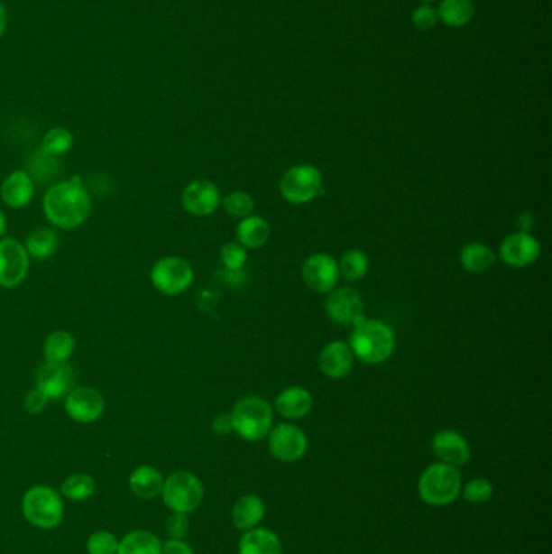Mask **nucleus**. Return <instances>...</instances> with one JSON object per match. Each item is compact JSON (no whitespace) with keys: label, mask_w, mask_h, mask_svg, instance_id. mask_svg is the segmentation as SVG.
Instances as JSON below:
<instances>
[{"label":"nucleus","mask_w":552,"mask_h":554,"mask_svg":"<svg viewBox=\"0 0 552 554\" xmlns=\"http://www.w3.org/2000/svg\"><path fill=\"white\" fill-rule=\"evenodd\" d=\"M89 211L91 199L78 177L51 187L44 197V213L60 229L78 227L87 221Z\"/></svg>","instance_id":"1"},{"label":"nucleus","mask_w":552,"mask_h":554,"mask_svg":"<svg viewBox=\"0 0 552 554\" xmlns=\"http://www.w3.org/2000/svg\"><path fill=\"white\" fill-rule=\"evenodd\" d=\"M348 346L363 364H384L394 354L395 334L386 323L363 317L354 325Z\"/></svg>","instance_id":"2"},{"label":"nucleus","mask_w":552,"mask_h":554,"mask_svg":"<svg viewBox=\"0 0 552 554\" xmlns=\"http://www.w3.org/2000/svg\"><path fill=\"white\" fill-rule=\"evenodd\" d=\"M232 427L245 441H261L272 429L274 409L268 401L250 396L240 399L230 413Z\"/></svg>","instance_id":"3"},{"label":"nucleus","mask_w":552,"mask_h":554,"mask_svg":"<svg viewBox=\"0 0 552 554\" xmlns=\"http://www.w3.org/2000/svg\"><path fill=\"white\" fill-rule=\"evenodd\" d=\"M462 474L447 464H433L421 474L419 482V498L429 506H447L460 498Z\"/></svg>","instance_id":"4"},{"label":"nucleus","mask_w":552,"mask_h":554,"mask_svg":"<svg viewBox=\"0 0 552 554\" xmlns=\"http://www.w3.org/2000/svg\"><path fill=\"white\" fill-rule=\"evenodd\" d=\"M279 189L289 203L307 205L323 190V174L309 164L293 166L282 175Z\"/></svg>","instance_id":"5"},{"label":"nucleus","mask_w":552,"mask_h":554,"mask_svg":"<svg viewBox=\"0 0 552 554\" xmlns=\"http://www.w3.org/2000/svg\"><path fill=\"white\" fill-rule=\"evenodd\" d=\"M23 512L32 525L41 529H54L62 522V501L52 488L34 486L24 494Z\"/></svg>","instance_id":"6"},{"label":"nucleus","mask_w":552,"mask_h":554,"mask_svg":"<svg viewBox=\"0 0 552 554\" xmlns=\"http://www.w3.org/2000/svg\"><path fill=\"white\" fill-rule=\"evenodd\" d=\"M162 496L172 511L187 514L201 504L205 490L198 476L189 472H177L167 478L162 486Z\"/></svg>","instance_id":"7"},{"label":"nucleus","mask_w":552,"mask_h":554,"mask_svg":"<svg viewBox=\"0 0 552 554\" xmlns=\"http://www.w3.org/2000/svg\"><path fill=\"white\" fill-rule=\"evenodd\" d=\"M193 268L187 260L167 256L159 260L151 271V281L159 292L174 297L180 295L193 284Z\"/></svg>","instance_id":"8"},{"label":"nucleus","mask_w":552,"mask_h":554,"mask_svg":"<svg viewBox=\"0 0 552 554\" xmlns=\"http://www.w3.org/2000/svg\"><path fill=\"white\" fill-rule=\"evenodd\" d=\"M301 277L313 292L329 293L339 282V263L331 254H311L301 266Z\"/></svg>","instance_id":"9"},{"label":"nucleus","mask_w":552,"mask_h":554,"mask_svg":"<svg viewBox=\"0 0 552 554\" xmlns=\"http://www.w3.org/2000/svg\"><path fill=\"white\" fill-rule=\"evenodd\" d=\"M269 451L281 462H297L308 449L307 435L292 423H281L269 431Z\"/></svg>","instance_id":"10"},{"label":"nucleus","mask_w":552,"mask_h":554,"mask_svg":"<svg viewBox=\"0 0 552 554\" xmlns=\"http://www.w3.org/2000/svg\"><path fill=\"white\" fill-rule=\"evenodd\" d=\"M324 309L329 319L344 326H354L364 317V303L360 293L354 289L342 287L327 293Z\"/></svg>","instance_id":"11"},{"label":"nucleus","mask_w":552,"mask_h":554,"mask_svg":"<svg viewBox=\"0 0 552 554\" xmlns=\"http://www.w3.org/2000/svg\"><path fill=\"white\" fill-rule=\"evenodd\" d=\"M30 270L28 252L14 238L0 240V285L12 289L23 281Z\"/></svg>","instance_id":"12"},{"label":"nucleus","mask_w":552,"mask_h":554,"mask_svg":"<svg viewBox=\"0 0 552 554\" xmlns=\"http://www.w3.org/2000/svg\"><path fill=\"white\" fill-rule=\"evenodd\" d=\"M499 254L502 262L511 268H527L537 262L541 254V246L537 238L527 232H515L504 238Z\"/></svg>","instance_id":"13"},{"label":"nucleus","mask_w":552,"mask_h":554,"mask_svg":"<svg viewBox=\"0 0 552 554\" xmlns=\"http://www.w3.org/2000/svg\"><path fill=\"white\" fill-rule=\"evenodd\" d=\"M431 449L439 462L452 467H464L472 457V449L465 436L454 429H444L436 433L431 441Z\"/></svg>","instance_id":"14"},{"label":"nucleus","mask_w":552,"mask_h":554,"mask_svg":"<svg viewBox=\"0 0 552 554\" xmlns=\"http://www.w3.org/2000/svg\"><path fill=\"white\" fill-rule=\"evenodd\" d=\"M221 201L219 189L209 180H193L183 190V208L187 213L197 217L211 216L219 208Z\"/></svg>","instance_id":"15"},{"label":"nucleus","mask_w":552,"mask_h":554,"mask_svg":"<svg viewBox=\"0 0 552 554\" xmlns=\"http://www.w3.org/2000/svg\"><path fill=\"white\" fill-rule=\"evenodd\" d=\"M75 383V373L67 362L62 364L42 365L36 374V384L44 396L51 399H60L70 392Z\"/></svg>","instance_id":"16"},{"label":"nucleus","mask_w":552,"mask_h":554,"mask_svg":"<svg viewBox=\"0 0 552 554\" xmlns=\"http://www.w3.org/2000/svg\"><path fill=\"white\" fill-rule=\"evenodd\" d=\"M104 397L93 388L73 389L65 401V411L78 423H93L104 412Z\"/></svg>","instance_id":"17"},{"label":"nucleus","mask_w":552,"mask_h":554,"mask_svg":"<svg viewBox=\"0 0 552 554\" xmlns=\"http://www.w3.org/2000/svg\"><path fill=\"white\" fill-rule=\"evenodd\" d=\"M355 356L347 342H329L319 354V370L331 380H342L354 368Z\"/></svg>","instance_id":"18"},{"label":"nucleus","mask_w":552,"mask_h":554,"mask_svg":"<svg viewBox=\"0 0 552 554\" xmlns=\"http://www.w3.org/2000/svg\"><path fill=\"white\" fill-rule=\"evenodd\" d=\"M276 412L289 420H299L307 417L313 409V396L308 389L300 386L287 388L276 397L274 402Z\"/></svg>","instance_id":"19"},{"label":"nucleus","mask_w":552,"mask_h":554,"mask_svg":"<svg viewBox=\"0 0 552 554\" xmlns=\"http://www.w3.org/2000/svg\"><path fill=\"white\" fill-rule=\"evenodd\" d=\"M0 195L10 208L26 207L34 195V183H32V177L23 171L12 172L2 183Z\"/></svg>","instance_id":"20"},{"label":"nucleus","mask_w":552,"mask_h":554,"mask_svg":"<svg viewBox=\"0 0 552 554\" xmlns=\"http://www.w3.org/2000/svg\"><path fill=\"white\" fill-rule=\"evenodd\" d=\"M284 548L281 539L269 529H252L246 531L240 540L238 554H282Z\"/></svg>","instance_id":"21"},{"label":"nucleus","mask_w":552,"mask_h":554,"mask_svg":"<svg viewBox=\"0 0 552 554\" xmlns=\"http://www.w3.org/2000/svg\"><path fill=\"white\" fill-rule=\"evenodd\" d=\"M266 507L262 499L254 494L242 496L232 511V521L238 531H252L262 521Z\"/></svg>","instance_id":"22"},{"label":"nucleus","mask_w":552,"mask_h":554,"mask_svg":"<svg viewBox=\"0 0 552 554\" xmlns=\"http://www.w3.org/2000/svg\"><path fill=\"white\" fill-rule=\"evenodd\" d=\"M271 237V227L268 221L260 216H248L237 226L238 244L248 250H256L268 244Z\"/></svg>","instance_id":"23"},{"label":"nucleus","mask_w":552,"mask_h":554,"mask_svg":"<svg viewBox=\"0 0 552 554\" xmlns=\"http://www.w3.org/2000/svg\"><path fill=\"white\" fill-rule=\"evenodd\" d=\"M460 263L464 270L472 274H483L490 271L496 264V254L484 244L472 242L462 248L460 252Z\"/></svg>","instance_id":"24"},{"label":"nucleus","mask_w":552,"mask_h":554,"mask_svg":"<svg viewBox=\"0 0 552 554\" xmlns=\"http://www.w3.org/2000/svg\"><path fill=\"white\" fill-rule=\"evenodd\" d=\"M437 16L442 23L450 28H462L472 22L474 5L472 0H442L437 8Z\"/></svg>","instance_id":"25"},{"label":"nucleus","mask_w":552,"mask_h":554,"mask_svg":"<svg viewBox=\"0 0 552 554\" xmlns=\"http://www.w3.org/2000/svg\"><path fill=\"white\" fill-rule=\"evenodd\" d=\"M130 486L136 496L140 498L151 499L162 493L164 480L156 468L143 466L136 468L130 476Z\"/></svg>","instance_id":"26"},{"label":"nucleus","mask_w":552,"mask_h":554,"mask_svg":"<svg viewBox=\"0 0 552 554\" xmlns=\"http://www.w3.org/2000/svg\"><path fill=\"white\" fill-rule=\"evenodd\" d=\"M162 547L156 535L150 531L128 533L119 543L117 554H161Z\"/></svg>","instance_id":"27"},{"label":"nucleus","mask_w":552,"mask_h":554,"mask_svg":"<svg viewBox=\"0 0 552 554\" xmlns=\"http://www.w3.org/2000/svg\"><path fill=\"white\" fill-rule=\"evenodd\" d=\"M59 246V237L56 232L51 229H38L32 232L26 240V252L34 256L36 260H46L56 254Z\"/></svg>","instance_id":"28"},{"label":"nucleus","mask_w":552,"mask_h":554,"mask_svg":"<svg viewBox=\"0 0 552 554\" xmlns=\"http://www.w3.org/2000/svg\"><path fill=\"white\" fill-rule=\"evenodd\" d=\"M337 263H339L340 276L348 282L362 281L370 268V260L362 250H348L342 254L340 262Z\"/></svg>","instance_id":"29"},{"label":"nucleus","mask_w":552,"mask_h":554,"mask_svg":"<svg viewBox=\"0 0 552 554\" xmlns=\"http://www.w3.org/2000/svg\"><path fill=\"white\" fill-rule=\"evenodd\" d=\"M73 348H75V341H73L70 334L65 333V331L52 333L44 344L46 362H51V364L67 362L73 354Z\"/></svg>","instance_id":"30"},{"label":"nucleus","mask_w":552,"mask_h":554,"mask_svg":"<svg viewBox=\"0 0 552 554\" xmlns=\"http://www.w3.org/2000/svg\"><path fill=\"white\" fill-rule=\"evenodd\" d=\"M73 146V136L67 128L57 127L49 130L44 140H42V146L41 151L46 152L49 156H60L65 154L67 151H70Z\"/></svg>","instance_id":"31"},{"label":"nucleus","mask_w":552,"mask_h":554,"mask_svg":"<svg viewBox=\"0 0 552 554\" xmlns=\"http://www.w3.org/2000/svg\"><path fill=\"white\" fill-rule=\"evenodd\" d=\"M222 207L232 217L245 219L254 211V199L245 191H234L222 199Z\"/></svg>","instance_id":"32"},{"label":"nucleus","mask_w":552,"mask_h":554,"mask_svg":"<svg viewBox=\"0 0 552 554\" xmlns=\"http://www.w3.org/2000/svg\"><path fill=\"white\" fill-rule=\"evenodd\" d=\"M62 493L73 501H83L95 493V482L87 476H73L62 485Z\"/></svg>","instance_id":"33"},{"label":"nucleus","mask_w":552,"mask_h":554,"mask_svg":"<svg viewBox=\"0 0 552 554\" xmlns=\"http://www.w3.org/2000/svg\"><path fill=\"white\" fill-rule=\"evenodd\" d=\"M492 484L486 478H474L472 482L464 486V490L460 494H464V499L466 503H472V504H482L492 498Z\"/></svg>","instance_id":"34"},{"label":"nucleus","mask_w":552,"mask_h":554,"mask_svg":"<svg viewBox=\"0 0 552 554\" xmlns=\"http://www.w3.org/2000/svg\"><path fill=\"white\" fill-rule=\"evenodd\" d=\"M248 254L245 246L240 245L238 242H229L222 246L221 262L229 271L242 270L245 266Z\"/></svg>","instance_id":"35"},{"label":"nucleus","mask_w":552,"mask_h":554,"mask_svg":"<svg viewBox=\"0 0 552 554\" xmlns=\"http://www.w3.org/2000/svg\"><path fill=\"white\" fill-rule=\"evenodd\" d=\"M119 541L109 531H97L87 540L89 554H117Z\"/></svg>","instance_id":"36"},{"label":"nucleus","mask_w":552,"mask_h":554,"mask_svg":"<svg viewBox=\"0 0 552 554\" xmlns=\"http://www.w3.org/2000/svg\"><path fill=\"white\" fill-rule=\"evenodd\" d=\"M437 20H439L437 10L431 7V5H428V4H423V5H419V8H415V12H413V15H411V23H413V26H415L417 30H419V32L433 30L436 23H437Z\"/></svg>","instance_id":"37"},{"label":"nucleus","mask_w":552,"mask_h":554,"mask_svg":"<svg viewBox=\"0 0 552 554\" xmlns=\"http://www.w3.org/2000/svg\"><path fill=\"white\" fill-rule=\"evenodd\" d=\"M167 533L174 540H180L189 533V517L182 512H175L174 515L169 517L166 523Z\"/></svg>","instance_id":"38"},{"label":"nucleus","mask_w":552,"mask_h":554,"mask_svg":"<svg viewBox=\"0 0 552 554\" xmlns=\"http://www.w3.org/2000/svg\"><path fill=\"white\" fill-rule=\"evenodd\" d=\"M48 402V397L44 396L40 389L36 388L24 399V409L30 413H40L46 409Z\"/></svg>","instance_id":"39"},{"label":"nucleus","mask_w":552,"mask_h":554,"mask_svg":"<svg viewBox=\"0 0 552 554\" xmlns=\"http://www.w3.org/2000/svg\"><path fill=\"white\" fill-rule=\"evenodd\" d=\"M161 554H193V549L182 540H169Z\"/></svg>","instance_id":"40"},{"label":"nucleus","mask_w":552,"mask_h":554,"mask_svg":"<svg viewBox=\"0 0 552 554\" xmlns=\"http://www.w3.org/2000/svg\"><path fill=\"white\" fill-rule=\"evenodd\" d=\"M214 433L217 435H229L234 431L232 427V419H230V413H222L219 417H216L213 423Z\"/></svg>","instance_id":"41"},{"label":"nucleus","mask_w":552,"mask_h":554,"mask_svg":"<svg viewBox=\"0 0 552 554\" xmlns=\"http://www.w3.org/2000/svg\"><path fill=\"white\" fill-rule=\"evenodd\" d=\"M535 226V216L531 213H523L517 217V227H519V232H527L529 234V230L531 229Z\"/></svg>","instance_id":"42"},{"label":"nucleus","mask_w":552,"mask_h":554,"mask_svg":"<svg viewBox=\"0 0 552 554\" xmlns=\"http://www.w3.org/2000/svg\"><path fill=\"white\" fill-rule=\"evenodd\" d=\"M5 26H7V14L4 5L0 4V36L5 32Z\"/></svg>","instance_id":"43"},{"label":"nucleus","mask_w":552,"mask_h":554,"mask_svg":"<svg viewBox=\"0 0 552 554\" xmlns=\"http://www.w3.org/2000/svg\"><path fill=\"white\" fill-rule=\"evenodd\" d=\"M5 229H7V222H5V216H4V214H2V211H0V237L4 235V232H5Z\"/></svg>","instance_id":"44"},{"label":"nucleus","mask_w":552,"mask_h":554,"mask_svg":"<svg viewBox=\"0 0 552 554\" xmlns=\"http://www.w3.org/2000/svg\"><path fill=\"white\" fill-rule=\"evenodd\" d=\"M419 2H423V4H428V5H429V4H433L436 0H419Z\"/></svg>","instance_id":"45"}]
</instances>
